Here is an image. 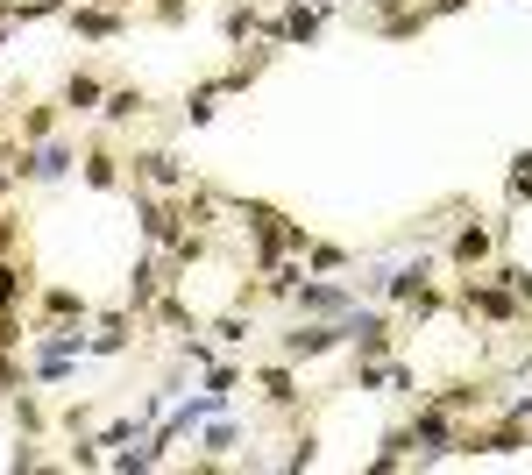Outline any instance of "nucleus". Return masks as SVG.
<instances>
[{"mask_svg":"<svg viewBox=\"0 0 532 475\" xmlns=\"http://www.w3.org/2000/svg\"><path fill=\"white\" fill-rule=\"evenodd\" d=\"M412 447L419 454H462V440H454V426H447V405H426L412 419Z\"/></svg>","mask_w":532,"mask_h":475,"instance_id":"obj_1","label":"nucleus"},{"mask_svg":"<svg viewBox=\"0 0 532 475\" xmlns=\"http://www.w3.org/2000/svg\"><path fill=\"white\" fill-rule=\"evenodd\" d=\"M341 327H348V341H355L369 362H384V355H391V320H384V312H348Z\"/></svg>","mask_w":532,"mask_h":475,"instance_id":"obj_2","label":"nucleus"},{"mask_svg":"<svg viewBox=\"0 0 532 475\" xmlns=\"http://www.w3.org/2000/svg\"><path fill=\"white\" fill-rule=\"evenodd\" d=\"M242 220H249V234H256V263L270 270L277 249H284V213H277V206H242Z\"/></svg>","mask_w":532,"mask_h":475,"instance_id":"obj_3","label":"nucleus"},{"mask_svg":"<svg viewBox=\"0 0 532 475\" xmlns=\"http://www.w3.org/2000/svg\"><path fill=\"white\" fill-rule=\"evenodd\" d=\"M341 341H348V327H298V334L277 341V355H284V362H306V355H327V348H341Z\"/></svg>","mask_w":532,"mask_h":475,"instance_id":"obj_4","label":"nucleus"},{"mask_svg":"<svg viewBox=\"0 0 532 475\" xmlns=\"http://www.w3.org/2000/svg\"><path fill=\"white\" fill-rule=\"evenodd\" d=\"M291 298H298V312H313V320H348V291L341 284H298Z\"/></svg>","mask_w":532,"mask_h":475,"instance_id":"obj_5","label":"nucleus"},{"mask_svg":"<svg viewBox=\"0 0 532 475\" xmlns=\"http://www.w3.org/2000/svg\"><path fill=\"white\" fill-rule=\"evenodd\" d=\"M462 305H469V312H483V320H518V298H511V291H497V284H476V277L462 284Z\"/></svg>","mask_w":532,"mask_h":475,"instance_id":"obj_6","label":"nucleus"},{"mask_svg":"<svg viewBox=\"0 0 532 475\" xmlns=\"http://www.w3.org/2000/svg\"><path fill=\"white\" fill-rule=\"evenodd\" d=\"M135 178H142V185H157V192H178V185H185L178 156H164V149H142V156H135Z\"/></svg>","mask_w":532,"mask_h":475,"instance_id":"obj_7","label":"nucleus"},{"mask_svg":"<svg viewBox=\"0 0 532 475\" xmlns=\"http://www.w3.org/2000/svg\"><path fill=\"white\" fill-rule=\"evenodd\" d=\"M135 220H142V234H149V242H178V213L171 206H157V199H149V192H135Z\"/></svg>","mask_w":532,"mask_h":475,"instance_id":"obj_8","label":"nucleus"},{"mask_svg":"<svg viewBox=\"0 0 532 475\" xmlns=\"http://www.w3.org/2000/svg\"><path fill=\"white\" fill-rule=\"evenodd\" d=\"M15 171H22V178H64V171H71V142H43L36 156H22Z\"/></svg>","mask_w":532,"mask_h":475,"instance_id":"obj_9","label":"nucleus"},{"mask_svg":"<svg viewBox=\"0 0 532 475\" xmlns=\"http://www.w3.org/2000/svg\"><path fill=\"white\" fill-rule=\"evenodd\" d=\"M490 249H497V234L490 227H462V234H454V263H462V270H476V263H490Z\"/></svg>","mask_w":532,"mask_h":475,"instance_id":"obj_10","label":"nucleus"},{"mask_svg":"<svg viewBox=\"0 0 532 475\" xmlns=\"http://www.w3.org/2000/svg\"><path fill=\"white\" fill-rule=\"evenodd\" d=\"M270 36H284V43H313V36H320V8H306V0H291V8H284V22H277Z\"/></svg>","mask_w":532,"mask_h":475,"instance_id":"obj_11","label":"nucleus"},{"mask_svg":"<svg viewBox=\"0 0 532 475\" xmlns=\"http://www.w3.org/2000/svg\"><path fill=\"white\" fill-rule=\"evenodd\" d=\"M384 291H391L398 305H412V298L426 291V256H419V263H405V270H391V277H384Z\"/></svg>","mask_w":532,"mask_h":475,"instance_id":"obj_12","label":"nucleus"},{"mask_svg":"<svg viewBox=\"0 0 532 475\" xmlns=\"http://www.w3.org/2000/svg\"><path fill=\"white\" fill-rule=\"evenodd\" d=\"M71 29H79V36H121V8H79Z\"/></svg>","mask_w":532,"mask_h":475,"instance_id":"obj_13","label":"nucleus"},{"mask_svg":"<svg viewBox=\"0 0 532 475\" xmlns=\"http://www.w3.org/2000/svg\"><path fill=\"white\" fill-rule=\"evenodd\" d=\"M64 107L93 114V107H100V78H93V71H71V86H64Z\"/></svg>","mask_w":532,"mask_h":475,"instance_id":"obj_14","label":"nucleus"},{"mask_svg":"<svg viewBox=\"0 0 532 475\" xmlns=\"http://www.w3.org/2000/svg\"><path fill=\"white\" fill-rule=\"evenodd\" d=\"M86 185H93V192H114V185H121V164H114L107 149H93V156H86Z\"/></svg>","mask_w":532,"mask_h":475,"instance_id":"obj_15","label":"nucleus"},{"mask_svg":"<svg viewBox=\"0 0 532 475\" xmlns=\"http://www.w3.org/2000/svg\"><path fill=\"white\" fill-rule=\"evenodd\" d=\"M157 277H164L157 263H135V277H128V305H135V312H142L149 298H157Z\"/></svg>","mask_w":532,"mask_h":475,"instance_id":"obj_16","label":"nucleus"},{"mask_svg":"<svg viewBox=\"0 0 532 475\" xmlns=\"http://www.w3.org/2000/svg\"><path fill=\"white\" fill-rule=\"evenodd\" d=\"M43 312H50V320H86V298H79V291H64V284H57V291L43 298Z\"/></svg>","mask_w":532,"mask_h":475,"instance_id":"obj_17","label":"nucleus"},{"mask_svg":"<svg viewBox=\"0 0 532 475\" xmlns=\"http://www.w3.org/2000/svg\"><path fill=\"white\" fill-rule=\"evenodd\" d=\"M100 114H107V121H128V114H142V86H121V93H107V100H100Z\"/></svg>","mask_w":532,"mask_h":475,"instance_id":"obj_18","label":"nucleus"},{"mask_svg":"<svg viewBox=\"0 0 532 475\" xmlns=\"http://www.w3.org/2000/svg\"><path fill=\"white\" fill-rule=\"evenodd\" d=\"M263 398H270V405H291V398H298V390H291V369H263Z\"/></svg>","mask_w":532,"mask_h":475,"instance_id":"obj_19","label":"nucleus"},{"mask_svg":"<svg viewBox=\"0 0 532 475\" xmlns=\"http://www.w3.org/2000/svg\"><path fill=\"white\" fill-rule=\"evenodd\" d=\"M213 93H220V86H199V93L185 100V114H192V128H206V121H213Z\"/></svg>","mask_w":532,"mask_h":475,"instance_id":"obj_20","label":"nucleus"},{"mask_svg":"<svg viewBox=\"0 0 532 475\" xmlns=\"http://www.w3.org/2000/svg\"><path fill=\"white\" fill-rule=\"evenodd\" d=\"M50 128H57V114H50V107H29V121H22V135H29V142H43Z\"/></svg>","mask_w":532,"mask_h":475,"instance_id":"obj_21","label":"nucleus"},{"mask_svg":"<svg viewBox=\"0 0 532 475\" xmlns=\"http://www.w3.org/2000/svg\"><path fill=\"white\" fill-rule=\"evenodd\" d=\"M497 277H504V284H511V298H518V305H525V298H532V277H525V270H518V263H504V270H497Z\"/></svg>","mask_w":532,"mask_h":475,"instance_id":"obj_22","label":"nucleus"},{"mask_svg":"<svg viewBox=\"0 0 532 475\" xmlns=\"http://www.w3.org/2000/svg\"><path fill=\"white\" fill-rule=\"evenodd\" d=\"M213 334H220V341H249V320H242V312H227V320H220Z\"/></svg>","mask_w":532,"mask_h":475,"instance_id":"obj_23","label":"nucleus"},{"mask_svg":"<svg viewBox=\"0 0 532 475\" xmlns=\"http://www.w3.org/2000/svg\"><path fill=\"white\" fill-rule=\"evenodd\" d=\"M15 291H22V270H8V263H0V305H15Z\"/></svg>","mask_w":532,"mask_h":475,"instance_id":"obj_24","label":"nucleus"},{"mask_svg":"<svg viewBox=\"0 0 532 475\" xmlns=\"http://www.w3.org/2000/svg\"><path fill=\"white\" fill-rule=\"evenodd\" d=\"M454 8H462V0H433V8H426V15H454Z\"/></svg>","mask_w":532,"mask_h":475,"instance_id":"obj_25","label":"nucleus"},{"mask_svg":"<svg viewBox=\"0 0 532 475\" xmlns=\"http://www.w3.org/2000/svg\"><path fill=\"white\" fill-rule=\"evenodd\" d=\"M8 242H15V220H0V249H8Z\"/></svg>","mask_w":532,"mask_h":475,"instance_id":"obj_26","label":"nucleus"},{"mask_svg":"<svg viewBox=\"0 0 532 475\" xmlns=\"http://www.w3.org/2000/svg\"><path fill=\"white\" fill-rule=\"evenodd\" d=\"M511 171H532V149H525V156H518V164H511Z\"/></svg>","mask_w":532,"mask_h":475,"instance_id":"obj_27","label":"nucleus"},{"mask_svg":"<svg viewBox=\"0 0 532 475\" xmlns=\"http://www.w3.org/2000/svg\"><path fill=\"white\" fill-rule=\"evenodd\" d=\"M15 8H22V0H0V15H15Z\"/></svg>","mask_w":532,"mask_h":475,"instance_id":"obj_28","label":"nucleus"},{"mask_svg":"<svg viewBox=\"0 0 532 475\" xmlns=\"http://www.w3.org/2000/svg\"><path fill=\"white\" fill-rule=\"evenodd\" d=\"M369 8H398V0H369Z\"/></svg>","mask_w":532,"mask_h":475,"instance_id":"obj_29","label":"nucleus"}]
</instances>
